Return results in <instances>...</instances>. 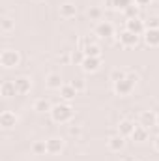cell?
Masks as SVG:
<instances>
[{
    "instance_id": "4dcf8cb0",
    "label": "cell",
    "mask_w": 159,
    "mask_h": 161,
    "mask_svg": "<svg viewBox=\"0 0 159 161\" xmlns=\"http://www.w3.org/2000/svg\"><path fill=\"white\" fill-rule=\"evenodd\" d=\"M144 25H146V28H159V17H150Z\"/></svg>"
},
{
    "instance_id": "7c38bea8",
    "label": "cell",
    "mask_w": 159,
    "mask_h": 161,
    "mask_svg": "<svg viewBox=\"0 0 159 161\" xmlns=\"http://www.w3.org/2000/svg\"><path fill=\"white\" fill-rule=\"evenodd\" d=\"M107 146H109V150L111 152H120L123 146H125V137H122V135H112L109 141H107Z\"/></svg>"
},
{
    "instance_id": "9c48e42d",
    "label": "cell",
    "mask_w": 159,
    "mask_h": 161,
    "mask_svg": "<svg viewBox=\"0 0 159 161\" xmlns=\"http://www.w3.org/2000/svg\"><path fill=\"white\" fill-rule=\"evenodd\" d=\"M45 142H47V154H60L64 150V139L60 137H51Z\"/></svg>"
},
{
    "instance_id": "d6986e66",
    "label": "cell",
    "mask_w": 159,
    "mask_h": 161,
    "mask_svg": "<svg viewBox=\"0 0 159 161\" xmlns=\"http://www.w3.org/2000/svg\"><path fill=\"white\" fill-rule=\"evenodd\" d=\"M135 127H137V125L131 120H122L118 124V133L122 137H131V133L135 131Z\"/></svg>"
},
{
    "instance_id": "9a60e30c",
    "label": "cell",
    "mask_w": 159,
    "mask_h": 161,
    "mask_svg": "<svg viewBox=\"0 0 159 161\" xmlns=\"http://www.w3.org/2000/svg\"><path fill=\"white\" fill-rule=\"evenodd\" d=\"M77 94H79V92L73 88V84H71V82H69V84H64V86L60 88V97H62L66 103H69L71 99H75V96H77Z\"/></svg>"
},
{
    "instance_id": "3957f363",
    "label": "cell",
    "mask_w": 159,
    "mask_h": 161,
    "mask_svg": "<svg viewBox=\"0 0 159 161\" xmlns=\"http://www.w3.org/2000/svg\"><path fill=\"white\" fill-rule=\"evenodd\" d=\"M101 66H103L101 56H86V58H84V62L80 64V68H82L86 73H96Z\"/></svg>"
},
{
    "instance_id": "277c9868",
    "label": "cell",
    "mask_w": 159,
    "mask_h": 161,
    "mask_svg": "<svg viewBox=\"0 0 159 161\" xmlns=\"http://www.w3.org/2000/svg\"><path fill=\"white\" fill-rule=\"evenodd\" d=\"M133 88H135V82H131L129 79L116 80V82H114V92H116L118 96H122V97L129 96V94L133 92Z\"/></svg>"
},
{
    "instance_id": "d590c367",
    "label": "cell",
    "mask_w": 159,
    "mask_h": 161,
    "mask_svg": "<svg viewBox=\"0 0 159 161\" xmlns=\"http://www.w3.org/2000/svg\"><path fill=\"white\" fill-rule=\"evenodd\" d=\"M156 125L159 127V113H157V118H156Z\"/></svg>"
},
{
    "instance_id": "2e32d148",
    "label": "cell",
    "mask_w": 159,
    "mask_h": 161,
    "mask_svg": "<svg viewBox=\"0 0 159 161\" xmlns=\"http://www.w3.org/2000/svg\"><path fill=\"white\" fill-rule=\"evenodd\" d=\"M45 84H47V88H51V90H60V88L64 86L62 77H60L58 73H49L47 79H45Z\"/></svg>"
},
{
    "instance_id": "6da1fadb",
    "label": "cell",
    "mask_w": 159,
    "mask_h": 161,
    "mask_svg": "<svg viewBox=\"0 0 159 161\" xmlns=\"http://www.w3.org/2000/svg\"><path fill=\"white\" fill-rule=\"evenodd\" d=\"M51 114V118L52 122H56V124H68V122L73 118V114H75V111H73V107L69 105V103H58V105H54L52 107V111L49 113Z\"/></svg>"
},
{
    "instance_id": "e0dca14e",
    "label": "cell",
    "mask_w": 159,
    "mask_h": 161,
    "mask_svg": "<svg viewBox=\"0 0 159 161\" xmlns=\"http://www.w3.org/2000/svg\"><path fill=\"white\" fill-rule=\"evenodd\" d=\"M0 94H2V97H13L17 94L15 80H4L2 86H0Z\"/></svg>"
},
{
    "instance_id": "f1b7e54d",
    "label": "cell",
    "mask_w": 159,
    "mask_h": 161,
    "mask_svg": "<svg viewBox=\"0 0 159 161\" xmlns=\"http://www.w3.org/2000/svg\"><path fill=\"white\" fill-rule=\"evenodd\" d=\"M137 8H139V6H135V4H133V6H129L127 9H123V13H125V19H133V17H139V15H137Z\"/></svg>"
},
{
    "instance_id": "484cf974",
    "label": "cell",
    "mask_w": 159,
    "mask_h": 161,
    "mask_svg": "<svg viewBox=\"0 0 159 161\" xmlns=\"http://www.w3.org/2000/svg\"><path fill=\"white\" fill-rule=\"evenodd\" d=\"M101 15H103V9L97 8V6H94V8L88 9V17H90V21H101Z\"/></svg>"
},
{
    "instance_id": "1f68e13d",
    "label": "cell",
    "mask_w": 159,
    "mask_h": 161,
    "mask_svg": "<svg viewBox=\"0 0 159 161\" xmlns=\"http://www.w3.org/2000/svg\"><path fill=\"white\" fill-rule=\"evenodd\" d=\"M92 43H96V41H94V36H84V38H80V51H82L84 47L92 45Z\"/></svg>"
},
{
    "instance_id": "7402d4cb",
    "label": "cell",
    "mask_w": 159,
    "mask_h": 161,
    "mask_svg": "<svg viewBox=\"0 0 159 161\" xmlns=\"http://www.w3.org/2000/svg\"><path fill=\"white\" fill-rule=\"evenodd\" d=\"M13 28H15V21L9 19V17H2V21H0V30H2L4 34H8V32H11Z\"/></svg>"
},
{
    "instance_id": "52a82bcc",
    "label": "cell",
    "mask_w": 159,
    "mask_h": 161,
    "mask_svg": "<svg viewBox=\"0 0 159 161\" xmlns=\"http://www.w3.org/2000/svg\"><path fill=\"white\" fill-rule=\"evenodd\" d=\"M139 34H135V32H129V30H123V32H120L118 40L120 43L123 45V47H135L137 43H139Z\"/></svg>"
},
{
    "instance_id": "f546056e",
    "label": "cell",
    "mask_w": 159,
    "mask_h": 161,
    "mask_svg": "<svg viewBox=\"0 0 159 161\" xmlns=\"http://www.w3.org/2000/svg\"><path fill=\"white\" fill-rule=\"evenodd\" d=\"M69 135H71V137H80V135H82V127H80V125H75V124L69 125Z\"/></svg>"
},
{
    "instance_id": "4316f807",
    "label": "cell",
    "mask_w": 159,
    "mask_h": 161,
    "mask_svg": "<svg viewBox=\"0 0 159 161\" xmlns=\"http://www.w3.org/2000/svg\"><path fill=\"white\" fill-rule=\"evenodd\" d=\"M84 58H86V54H84L82 51H75V53L71 54V62L77 64V66H80V64L84 62Z\"/></svg>"
},
{
    "instance_id": "8fae6325",
    "label": "cell",
    "mask_w": 159,
    "mask_h": 161,
    "mask_svg": "<svg viewBox=\"0 0 159 161\" xmlns=\"http://www.w3.org/2000/svg\"><path fill=\"white\" fill-rule=\"evenodd\" d=\"M15 88H17V94L19 96H26L32 88V80L28 77H17L15 79Z\"/></svg>"
},
{
    "instance_id": "8992f818",
    "label": "cell",
    "mask_w": 159,
    "mask_h": 161,
    "mask_svg": "<svg viewBox=\"0 0 159 161\" xmlns=\"http://www.w3.org/2000/svg\"><path fill=\"white\" fill-rule=\"evenodd\" d=\"M17 122H19L17 114L11 113V111H4V113L0 114V125H2L4 129H11V127H15Z\"/></svg>"
},
{
    "instance_id": "603a6c76",
    "label": "cell",
    "mask_w": 159,
    "mask_h": 161,
    "mask_svg": "<svg viewBox=\"0 0 159 161\" xmlns=\"http://www.w3.org/2000/svg\"><path fill=\"white\" fill-rule=\"evenodd\" d=\"M82 53H84L86 56H101V47H99L97 43H92V45L84 47Z\"/></svg>"
},
{
    "instance_id": "7a4b0ae2",
    "label": "cell",
    "mask_w": 159,
    "mask_h": 161,
    "mask_svg": "<svg viewBox=\"0 0 159 161\" xmlns=\"http://www.w3.org/2000/svg\"><path fill=\"white\" fill-rule=\"evenodd\" d=\"M0 64H2L6 69L17 68V66L21 64V54H19V51H15V49H4L2 54H0Z\"/></svg>"
},
{
    "instance_id": "cb8c5ba5",
    "label": "cell",
    "mask_w": 159,
    "mask_h": 161,
    "mask_svg": "<svg viewBox=\"0 0 159 161\" xmlns=\"http://www.w3.org/2000/svg\"><path fill=\"white\" fill-rule=\"evenodd\" d=\"M32 152H34V156H43V154H47V142H45V141H36V142L32 144Z\"/></svg>"
},
{
    "instance_id": "d4e9b609",
    "label": "cell",
    "mask_w": 159,
    "mask_h": 161,
    "mask_svg": "<svg viewBox=\"0 0 159 161\" xmlns=\"http://www.w3.org/2000/svg\"><path fill=\"white\" fill-rule=\"evenodd\" d=\"M123 79H127V71H125V69L116 68V69L111 71V80H112V82H116V80H123Z\"/></svg>"
},
{
    "instance_id": "83f0119b",
    "label": "cell",
    "mask_w": 159,
    "mask_h": 161,
    "mask_svg": "<svg viewBox=\"0 0 159 161\" xmlns=\"http://www.w3.org/2000/svg\"><path fill=\"white\" fill-rule=\"evenodd\" d=\"M71 84H73V88H75L77 92H84V90H86V80L80 79V77H79V79H75Z\"/></svg>"
},
{
    "instance_id": "ffe728a7",
    "label": "cell",
    "mask_w": 159,
    "mask_h": 161,
    "mask_svg": "<svg viewBox=\"0 0 159 161\" xmlns=\"http://www.w3.org/2000/svg\"><path fill=\"white\" fill-rule=\"evenodd\" d=\"M34 111H36V113H51V111H52V105H51L49 99L38 97V99L34 101Z\"/></svg>"
},
{
    "instance_id": "30bf717a",
    "label": "cell",
    "mask_w": 159,
    "mask_h": 161,
    "mask_svg": "<svg viewBox=\"0 0 159 161\" xmlns=\"http://www.w3.org/2000/svg\"><path fill=\"white\" fill-rule=\"evenodd\" d=\"M144 43L148 47H159V28H146L144 30Z\"/></svg>"
},
{
    "instance_id": "44dd1931",
    "label": "cell",
    "mask_w": 159,
    "mask_h": 161,
    "mask_svg": "<svg viewBox=\"0 0 159 161\" xmlns=\"http://www.w3.org/2000/svg\"><path fill=\"white\" fill-rule=\"evenodd\" d=\"M131 139L135 141V142H144L146 139H148V129L146 127H142L140 124L135 127V131L131 133Z\"/></svg>"
},
{
    "instance_id": "d6a6232c",
    "label": "cell",
    "mask_w": 159,
    "mask_h": 161,
    "mask_svg": "<svg viewBox=\"0 0 159 161\" xmlns=\"http://www.w3.org/2000/svg\"><path fill=\"white\" fill-rule=\"evenodd\" d=\"M135 2V6H139V8H144V6H148L152 0H133Z\"/></svg>"
},
{
    "instance_id": "ac0fdd59",
    "label": "cell",
    "mask_w": 159,
    "mask_h": 161,
    "mask_svg": "<svg viewBox=\"0 0 159 161\" xmlns=\"http://www.w3.org/2000/svg\"><path fill=\"white\" fill-rule=\"evenodd\" d=\"M133 6V0H105V8L109 9H127Z\"/></svg>"
},
{
    "instance_id": "e575fe53",
    "label": "cell",
    "mask_w": 159,
    "mask_h": 161,
    "mask_svg": "<svg viewBox=\"0 0 159 161\" xmlns=\"http://www.w3.org/2000/svg\"><path fill=\"white\" fill-rule=\"evenodd\" d=\"M154 146H156V150L159 152V135L156 137V141H154Z\"/></svg>"
},
{
    "instance_id": "8d00e7d4",
    "label": "cell",
    "mask_w": 159,
    "mask_h": 161,
    "mask_svg": "<svg viewBox=\"0 0 159 161\" xmlns=\"http://www.w3.org/2000/svg\"><path fill=\"white\" fill-rule=\"evenodd\" d=\"M131 161H139V159H131Z\"/></svg>"
},
{
    "instance_id": "5bb4252c",
    "label": "cell",
    "mask_w": 159,
    "mask_h": 161,
    "mask_svg": "<svg viewBox=\"0 0 159 161\" xmlns=\"http://www.w3.org/2000/svg\"><path fill=\"white\" fill-rule=\"evenodd\" d=\"M77 15V6L71 4V2H66L60 6V17L62 19H73Z\"/></svg>"
},
{
    "instance_id": "4fadbf2b",
    "label": "cell",
    "mask_w": 159,
    "mask_h": 161,
    "mask_svg": "<svg viewBox=\"0 0 159 161\" xmlns=\"http://www.w3.org/2000/svg\"><path fill=\"white\" fill-rule=\"evenodd\" d=\"M156 118H157V114H154L152 111H142L140 113V118H139V124L148 129V127L156 125Z\"/></svg>"
},
{
    "instance_id": "ba28073f",
    "label": "cell",
    "mask_w": 159,
    "mask_h": 161,
    "mask_svg": "<svg viewBox=\"0 0 159 161\" xmlns=\"http://www.w3.org/2000/svg\"><path fill=\"white\" fill-rule=\"evenodd\" d=\"M94 34H96V36H99V38H111V36H114V26H112L111 23L101 21V23H97V26H96Z\"/></svg>"
},
{
    "instance_id": "836d02e7",
    "label": "cell",
    "mask_w": 159,
    "mask_h": 161,
    "mask_svg": "<svg viewBox=\"0 0 159 161\" xmlns=\"http://www.w3.org/2000/svg\"><path fill=\"white\" fill-rule=\"evenodd\" d=\"M127 79L131 80V82H137V80H139V75L133 73V71H127Z\"/></svg>"
},
{
    "instance_id": "5b68a950",
    "label": "cell",
    "mask_w": 159,
    "mask_h": 161,
    "mask_svg": "<svg viewBox=\"0 0 159 161\" xmlns=\"http://www.w3.org/2000/svg\"><path fill=\"white\" fill-rule=\"evenodd\" d=\"M125 30L135 32V34L140 36V34L146 30V25H144V21H142L140 17H133V19H127V21H125Z\"/></svg>"
}]
</instances>
